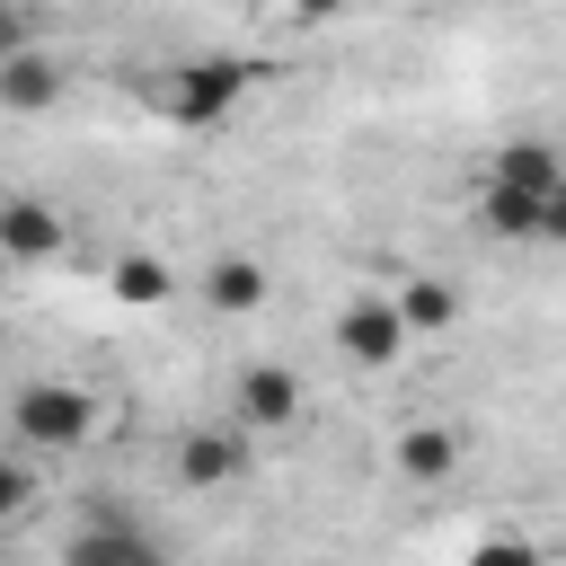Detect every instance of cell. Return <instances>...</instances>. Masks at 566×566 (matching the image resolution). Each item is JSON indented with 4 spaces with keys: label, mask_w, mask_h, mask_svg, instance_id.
<instances>
[{
    "label": "cell",
    "mask_w": 566,
    "mask_h": 566,
    "mask_svg": "<svg viewBox=\"0 0 566 566\" xmlns=\"http://www.w3.org/2000/svg\"><path fill=\"white\" fill-rule=\"evenodd\" d=\"M248 88H256V62H239V53H186V62H168V71L150 80V106H159V124H177V133H212V124L239 115Z\"/></svg>",
    "instance_id": "6da1fadb"
},
{
    "label": "cell",
    "mask_w": 566,
    "mask_h": 566,
    "mask_svg": "<svg viewBox=\"0 0 566 566\" xmlns=\"http://www.w3.org/2000/svg\"><path fill=\"white\" fill-rule=\"evenodd\" d=\"M88 433H97V398H88L80 380H27V389L9 398V442L35 451V460L80 451Z\"/></svg>",
    "instance_id": "7a4b0ae2"
},
{
    "label": "cell",
    "mask_w": 566,
    "mask_h": 566,
    "mask_svg": "<svg viewBox=\"0 0 566 566\" xmlns=\"http://www.w3.org/2000/svg\"><path fill=\"white\" fill-rule=\"evenodd\" d=\"M407 318H398V301L389 292H354L345 310H336V354L345 363H363V371H389V363H407Z\"/></svg>",
    "instance_id": "3957f363"
},
{
    "label": "cell",
    "mask_w": 566,
    "mask_h": 566,
    "mask_svg": "<svg viewBox=\"0 0 566 566\" xmlns=\"http://www.w3.org/2000/svg\"><path fill=\"white\" fill-rule=\"evenodd\" d=\"M168 469H177L186 495H221V486H239V469H248V433H239V424H186L177 451H168Z\"/></svg>",
    "instance_id": "277c9868"
},
{
    "label": "cell",
    "mask_w": 566,
    "mask_h": 566,
    "mask_svg": "<svg viewBox=\"0 0 566 566\" xmlns=\"http://www.w3.org/2000/svg\"><path fill=\"white\" fill-rule=\"evenodd\" d=\"M230 424L256 442V433H292L301 424V380L283 371V363H248L239 371V389H230Z\"/></svg>",
    "instance_id": "5b68a950"
},
{
    "label": "cell",
    "mask_w": 566,
    "mask_h": 566,
    "mask_svg": "<svg viewBox=\"0 0 566 566\" xmlns=\"http://www.w3.org/2000/svg\"><path fill=\"white\" fill-rule=\"evenodd\" d=\"M62 566H168V548H159L142 522L97 513V522H80V531L62 539Z\"/></svg>",
    "instance_id": "8992f818"
},
{
    "label": "cell",
    "mask_w": 566,
    "mask_h": 566,
    "mask_svg": "<svg viewBox=\"0 0 566 566\" xmlns=\"http://www.w3.org/2000/svg\"><path fill=\"white\" fill-rule=\"evenodd\" d=\"M71 248V221L44 203V195H9L0 203V256L9 265H44V256H62Z\"/></svg>",
    "instance_id": "52a82bcc"
},
{
    "label": "cell",
    "mask_w": 566,
    "mask_h": 566,
    "mask_svg": "<svg viewBox=\"0 0 566 566\" xmlns=\"http://www.w3.org/2000/svg\"><path fill=\"white\" fill-rule=\"evenodd\" d=\"M486 186H513V195L557 203V186H566V150H557V142H539V133H513V142H495Z\"/></svg>",
    "instance_id": "ba28073f"
},
{
    "label": "cell",
    "mask_w": 566,
    "mask_h": 566,
    "mask_svg": "<svg viewBox=\"0 0 566 566\" xmlns=\"http://www.w3.org/2000/svg\"><path fill=\"white\" fill-rule=\"evenodd\" d=\"M389 460H398V478H416V486H442V478L460 469V433H451V424H407Z\"/></svg>",
    "instance_id": "9c48e42d"
},
{
    "label": "cell",
    "mask_w": 566,
    "mask_h": 566,
    "mask_svg": "<svg viewBox=\"0 0 566 566\" xmlns=\"http://www.w3.org/2000/svg\"><path fill=\"white\" fill-rule=\"evenodd\" d=\"M478 230L486 239H548V203L513 186H478Z\"/></svg>",
    "instance_id": "30bf717a"
},
{
    "label": "cell",
    "mask_w": 566,
    "mask_h": 566,
    "mask_svg": "<svg viewBox=\"0 0 566 566\" xmlns=\"http://www.w3.org/2000/svg\"><path fill=\"white\" fill-rule=\"evenodd\" d=\"M203 301L230 310V318L265 310V265H256V256H212V265H203Z\"/></svg>",
    "instance_id": "8fae6325"
},
{
    "label": "cell",
    "mask_w": 566,
    "mask_h": 566,
    "mask_svg": "<svg viewBox=\"0 0 566 566\" xmlns=\"http://www.w3.org/2000/svg\"><path fill=\"white\" fill-rule=\"evenodd\" d=\"M389 301H398V318H407V336H442V327L460 318V292H451L442 274H407V283H398Z\"/></svg>",
    "instance_id": "7c38bea8"
},
{
    "label": "cell",
    "mask_w": 566,
    "mask_h": 566,
    "mask_svg": "<svg viewBox=\"0 0 566 566\" xmlns=\"http://www.w3.org/2000/svg\"><path fill=\"white\" fill-rule=\"evenodd\" d=\"M62 97V71L44 62V53H9L0 62V106L9 115H35V106H53Z\"/></svg>",
    "instance_id": "4fadbf2b"
},
{
    "label": "cell",
    "mask_w": 566,
    "mask_h": 566,
    "mask_svg": "<svg viewBox=\"0 0 566 566\" xmlns=\"http://www.w3.org/2000/svg\"><path fill=\"white\" fill-rule=\"evenodd\" d=\"M177 292V274H168V256H150V248H133V256H115V301H168Z\"/></svg>",
    "instance_id": "5bb4252c"
},
{
    "label": "cell",
    "mask_w": 566,
    "mask_h": 566,
    "mask_svg": "<svg viewBox=\"0 0 566 566\" xmlns=\"http://www.w3.org/2000/svg\"><path fill=\"white\" fill-rule=\"evenodd\" d=\"M27 504H35V451L9 442V460H0V513H27Z\"/></svg>",
    "instance_id": "9a60e30c"
},
{
    "label": "cell",
    "mask_w": 566,
    "mask_h": 566,
    "mask_svg": "<svg viewBox=\"0 0 566 566\" xmlns=\"http://www.w3.org/2000/svg\"><path fill=\"white\" fill-rule=\"evenodd\" d=\"M469 566H548V557H539L531 539H478V548H469Z\"/></svg>",
    "instance_id": "2e32d148"
},
{
    "label": "cell",
    "mask_w": 566,
    "mask_h": 566,
    "mask_svg": "<svg viewBox=\"0 0 566 566\" xmlns=\"http://www.w3.org/2000/svg\"><path fill=\"white\" fill-rule=\"evenodd\" d=\"M548 239L566 248V186H557V203H548Z\"/></svg>",
    "instance_id": "e0dca14e"
}]
</instances>
